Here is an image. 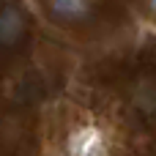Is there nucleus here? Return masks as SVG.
I'll use <instances>...</instances> for the list:
<instances>
[{"label":"nucleus","instance_id":"obj_1","mask_svg":"<svg viewBox=\"0 0 156 156\" xmlns=\"http://www.w3.org/2000/svg\"><path fill=\"white\" fill-rule=\"evenodd\" d=\"M22 33H25V19H22V14H19L14 5L0 8V44H3V47H11V44L19 41Z\"/></svg>","mask_w":156,"mask_h":156},{"label":"nucleus","instance_id":"obj_2","mask_svg":"<svg viewBox=\"0 0 156 156\" xmlns=\"http://www.w3.org/2000/svg\"><path fill=\"white\" fill-rule=\"evenodd\" d=\"M93 0H52V14L58 19H82L90 11Z\"/></svg>","mask_w":156,"mask_h":156},{"label":"nucleus","instance_id":"obj_3","mask_svg":"<svg viewBox=\"0 0 156 156\" xmlns=\"http://www.w3.org/2000/svg\"><path fill=\"white\" fill-rule=\"evenodd\" d=\"M134 107L143 115H154L156 112V85H140L134 93Z\"/></svg>","mask_w":156,"mask_h":156},{"label":"nucleus","instance_id":"obj_4","mask_svg":"<svg viewBox=\"0 0 156 156\" xmlns=\"http://www.w3.org/2000/svg\"><path fill=\"white\" fill-rule=\"evenodd\" d=\"M148 8H151V11L156 14V0H148Z\"/></svg>","mask_w":156,"mask_h":156}]
</instances>
